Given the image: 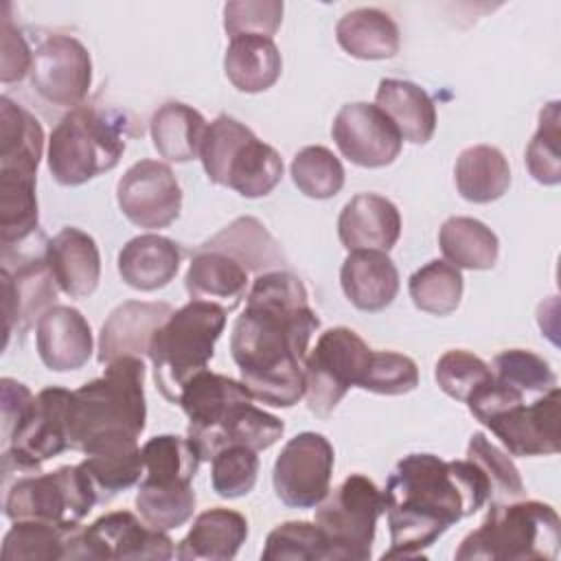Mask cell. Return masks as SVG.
Instances as JSON below:
<instances>
[{
  "label": "cell",
  "instance_id": "18",
  "mask_svg": "<svg viewBox=\"0 0 561 561\" xmlns=\"http://www.w3.org/2000/svg\"><path fill=\"white\" fill-rule=\"evenodd\" d=\"M35 344L42 364L55 373L77 370L92 355V329L79 309L53 305L37 318Z\"/></svg>",
  "mask_w": 561,
  "mask_h": 561
},
{
  "label": "cell",
  "instance_id": "41",
  "mask_svg": "<svg viewBox=\"0 0 561 561\" xmlns=\"http://www.w3.org/2000/svg\"><path fill=\"white\" fill-rule=\"evenodd\" d=\"M142 480L151 482H193L202 462L188 436L160 434L149 438L142 447Z\"/></svg>",
  "mask_w": 561,
  "mask_h": 561
},
{
  "label": "cell",
  "instance_id": "2",
  "mask_svg": "<svg viewBox=\"0 0 561 561\" xmlns=\"http://www.w3.org/2000/svg\"><path fill=\"white\" fill-rule=\"evenodd\" d=\"M381 493L390 526V550L383 559H410L482 508L491 500V482L469 458L410 454L394 465Z\"/></svg>",
  "mask_w": 561,
  "mask_h": 561
},
{
  "label": "cell",
  "instance_id": "33",
  "mask_svg": "<svg viewBox=\"0 0 561 561\" xmlns=\"http://www.w3.org/2000/svg\"><path fill=\"white\" fill-rule=\"evenodd\" d=\"M206 127V118L195 107L180 101L160 105L149 123L153 147L169 162H191L199 158Z\"/></svg>",
  "mask_w": 561,
  "mask_h": 561
},
{
  "label": "cell",
  "instance_id": "51",
  "mask_svg": "<svg viewBox=\"0 0 561 561\" xmlns=\"http://www.w3.org/2000/svg\"><path fill=\"white\" fill-rule=\"evenodd\" d=\"M283 22V2L278 0H239L226 2L224 28L230 37L265 35L272 37Z\"/></svg>",
  "mask_w": 561,
  "mask_h": 561
},
{
  "label": "cell",
  "instance_id": "11",
  "mask_svg": "<svg viewBox=\"0 0 561 561\" xmlns=\"http://www.w3.org/2000/svg\"><path fill=\"white\" fill-rule=\"evenodd\" d=\"M72 392L59 386L39 390L33 405L2 443L4 471H37L46 460L70 449L68 405Z\"/></svg>",
  "mask_w": 561,
  "mask_h": 561
},
{
  "label": "cell",
  "instance_id": "24",
  "mask_svg": "<svg viewBox=\"0 0 561 561\" xmlns=\"http://www.w3.org/2000/svg\"><path fill=\"white\" fill-rule=\"evenodd\" d=\"M340 283L353 307L375 313L397 298L399 270L386 252L353 250L342 263Z\"/></svg>",
  "mask_w": 561,
  "mask_h": 561
},
{
  "label": "cell",
  "instance_id": "53",
  "mask_svg": "<svg viewBox=\"0 0 561 561\" xmlns=\"http://www.w3.org/2000/svg\"><path fill=\"white\" fill-rule=\"evenodd\" d=\"M33 394L31 390L15 381L4 377L0 381V408H2V443L11 436V432L15 430V425L22 421V416L28 412V408L33 405Z\"/></svg>",
  "mask_w": 561,
  "mask_h": 561
},
{
  "label": "cell",
  "instance_id": "17",
  "mask_svg": "<svg viewBox=\"0 0 561 561\" xmlns=\"http://www.w3.org/2000/svg\"><path fill=\"white\" fill-rule=\"evenodd\" d=\"M331 136L346 160L366 169L392 164L403 142L394 123L377 105L364 101L340 107Z\"/></svg>",
  "mask_w": 561,
  "mask_h": 561
},
{
  "label": "cell",
  "instance_id": "49",
  "mask_svg": "<svg viewBox=\"0 0 561 561\" xmlns=\"http://www.w3.org/2000/svg\"><path fill=\"white\" fill-rule=\"evenodd\" d=\"M434 377L438 388L447 397L467 403V399L493 377V370L478 355L462 348H454L440 355V359L436 362Z\"/></svg>",
  "mask_w": 561,
  "mask_h": 561
},
{
  "label": "cell",
  "instance_id": "34",
  "mask_svg": "<svg viewBox=\"0 0 561 561\" xmlns=\"http://www.w3.org/2000/svg\"><path fill=\"white\" fill-rule=\"evenodd\" d=\"M454 180L458 193L473 204L500 199L511 186V167L504 153L491 145H473L460 151Z\"/></svg>",
  "mask_w": 561,
  "mask_h": 561
},
{
  "label": "cell",
  "instance_id": "26",
  "mask_svg": "<svg viewBox=\"0 0 561 561\" xmlns=\"http://www.w3.org/2000/svg\"><path fill=\"white\" fill-rule=\"evenodd\" d=\"M254 399H243L230 408V412L221 419V423L199 443L195 445L202 460H213V456L230 445H245L254 451L272 447L285 432V423L256 408Z\"/></svg>",
  "mask_w": 561,
  "mask_h": 561
},
{
  "label": "cell",
  "instance_id": "35",
  "mask_svg": "<svg viewBox=\"0 0 561 561\" xmlns=\"http://www.w3.org/2000/svg\"><path fill=\"white\" fill-rule=\"evenodd\" d=\"M202 248L224 252L239 261L248 272L259 274L280 270L285 263L280 245L254 217L234 219L230 226L210 237Z\"/></svg>",
  "mask_w": 561,
  "mask_h": 561
},
{
  "label": "cell",
  "instance_id": "13",
  "mask_svg": "<svg viewBox=\"0 0 561 561\" xmlns=\"http://www.w3.org/2000/svg\"><path fill=\"white\" fill-rule=\"evenodd\" d=\"M333 445L318 432H300L280 449L272 484L276 497L289 508H313L331 489Z\"/></svg>",
  "mask_w": 561,
  "mask_h": 561
},
{
  "label": "cell",
  "instance_id": "37",
  "mask_svg": "<svg viewBox=\"0 0 561 561\" xmlns=\"http://www.w3.org/2000/svg\"><path fill=\"white\" fill-rule=\"evenodd\" d=\"M81 467L99 489L101 502L134 486L145 467L138 440H110L85 451Z\"/></svg>",
  "mask_w": 561,
  "mask_h": 561
},
{
  "label": "cell",
  "instance_id": "28",
  "mask_svg": "<svg viewBox=\"0 0 561 561\" xmlns=\"http://www.w3.org/2000/svg\"><path fill=\"white\" fill-rule=\"evenodd\" d=\"M375 105L394 123L403 140L425 145L436 129V107L430 94L405 79H381Z\"/></svg>",
  "mask_w": 561,
  "mask_h": 561
},
{
  "label": "cell",
  "instance_id": "44",
  "mask_svg": "<svg viewBox=\"0 0 561 561\" xmlns=\"http://www.w3.org/2000/svg\"><path fill=\"white\" fill-rule=\"evenodd\" d=\"M493 377L522 394H543L557 388V375L552 373L550 364L533 351L524 348H508L495 355L493 359Z\"/></svg>",
  "mask_w": 561,
  "mask_h": 561
},
{
  "label": "cell",
  "instance_id": "32",
  "mask_svg": "<svg viewBox=\"0 0 561 561\" xmlns=\"http://www.w3.org/2000/svg\"><path fill=\"white\" fill-rule=\"evenodd\" d=\"M337 44L357 59H390L399 53V28L394 20L375 7L344 13L335 26Z\"/></svg>",
  "mask_w": 561,
  "mask_h": 561
},
{
  "label": "cell",
  "instance_id": "6",
  "mask_svg": "<svg viewBox=\"0 0 561 561\" xmlns=\"http://www.w3.org/2000/svg\"><path fill=\"white\" fill-rule=\"evenodd\" d=\"M226 316L228 311L217 302L191 300L153 333L147 355L164 399L178 403L182 388L206 370L215 355V342L224 333Z\"/></svg>",
  "mask_w": 561,
  "mask_h": 561
},
{
  "label": "cell",
  "instance_id": "27",
  "mask_svg": "<svg viewBox=\"0 0 561 561\" xmlns=\"http://www.w3.org/2000/svg\"><path fill=\"white\" fill-rule=\"evenodd\" d=\"M248 537V519L230 508H208L199 513L180 541L175 557L182 561H228L234 559Z\"/></svg>",
  "mask_w": 561,
  "mask_h": 561
},
{
  "label": "cell",
  "instance_id": "29",
  "mask_svg": "<svg viewBox=\"0 0 561 561\" xmlns=\"http://www.w3.org/2000/svg\"><path fill=\"white\" fill-rule=\"evenodd\" d=\"M191 300H208L234 309L248 289V270L232 256L202 248L184 276Z\"/></svg>",
  "mask_w": 561,
  "mask_h": 561
},
{
  "label": "cell",
  "instance_id": "52",
  "mask_svg": "<svg viewBox=\"0 0 561 561\" xmlns=\"http://www.w3.org/2000/svg\"><path fill=\"white\" fill-rule=\"evenodd\" d=\"M2 57H0V79L2 83H13V81H22L33 66V53L26 44V39L22 37V33L15 28V24L11 22V18L7 15L9 4H2Z\"/></svg>",
  "mask_w": 561,
  "mask_h": 561
},
{
  "label": "cell",
  "instance_id": "22",
  "mask_svg": "<svg viewBox=\"0 0 561 561\" xmlns=\"http://www.w3.org/2000/svg\"><path fill=\"white\" fill-rule=\"evenodd\" d=\"M243 399H252V394L241 381L210 373L208 368L195 375L178 397V403L188 419V440L199 445L221 423L230 408Z\"/></svg>",
  "mask_w": 561,
  "mask_h": 561
},
{
  "label": "cell",
  "instance_id": "9",
  "mask_svg": "<svg viewBox=\"0 0 561 561\" xmlns=\"http://www.w3.org/2000/svg\"><path fill=\"white\" fill-rule=\"evenodd\" d=\"M383 511V493L362 473H351L335 489H329L324 500L316 506V526L327 541L324 559H370L375 526Z\"/></svg>",
  "mask_w": 561,
  "mask_h": 561
},
{
  "label": "cell",
  "instance_id": "40",
  "mask_svg": "<svg viewBox=\"0 0 561 561\" xmlns=\"http://www.w3.org/2000/svg\"><path fill=\"white\" fill-rule=\"evenodd\" d=\"M462 289L465 280L460 270L438 259L419 267L408 280V291L414 307L432 316H447L456 311Z\"/></svg>",
  "mask_w": 561,
  "mask_h": 561
},
{
  "label": "cell",
  "instance_id": "23",
  "mask_svg": "<svg viewBox=\"0 0 561 561\" xmlns=\"http://www.w3.org/2000/svg\"><path fill=\"white\" fill-rule=\"evenodd\" d=\"M57 283L46 259H33L18 267L15 274L2 267V294H4V346L9 335L18 327L24 331L35 316L39 318L57 298Z\"/></svg>",
  "mask_w": 561,
  "mask_h": 561
},
{
  "label": "cell",
  "instance_id": "31",
  "mask_svg": "<svg viewBox=\"0 0 561 561\" xmlns=\"http://www.w3.org/2000/svg\"><path fill=\"white\" fill-rule=\"evenodd\" d=\"M44 153L39 121L9 96L0 99V171L37 175Z\"/></svg>",
  "mask_w": 561,
  "mask_h": 561
},
{
  "label": "cell",
  "instance_id": "10",
  "mask_svg": "<svg viewBox=\"0 0 561 561\" xmlns=\"http://www.w3.org/2000/svg\"><path fill=\"white\" fill-rule=\"evenodd\" d=\"M373 348L346 327L324 331L305 359V397L316 416H329L351 386H359Z\"/></svg>",
  "mask_w": 561,
  "mask_h": 561
},
{
  "label": "cell",
  "instance_id": "15",
  "mask_svg": "<svg viewBox=\"0 0 561 561\" xmlns=\"http://www.w3.org/2000/svg\"><path fill=\"white\" fill-rule=\"evenodd\" d=\"M116 202L134 226L160 230L180 217L182 188L169 164L140 160L118 180Z\"/></svg>",
  "mask_w": 561,
  "mask_h": 561
},
{
  "label": "cell",
  "instance_id": "4",
  "mask_svg": "<svg viewBox=\"0 0 561 561\" xmlns=\"http://www.w3.org/2000/svg\"><path fill=\"white\" fill-rule=\"evenodd\" d=\"M561 519L550 504L493 502L482 524L454 552L458 561H552L559 554Z\"/></svg>",
  "mask_w": 561,
  "mask_h": 561
},
{
  "label": "cell",
  "instance_id": "50",
  "mask_svg": "<svg viewBox=\"0 0 561 561\" xmlns=\"http://www.w3.org/2000/svg\"><path fill=\"white\" fill-rule=\"evenodd\" d=\"M419 386L416 362L394 351H373L359 388L375 394H405Z\"/></svg>",
  "mask_w": 561,
  "mask_h": 561
},
{
  "label": "cell",
  "instance_id": "5",
  "mask_svg": "<svg viewBox=\"0 0 561 561\" xmlns=\"http://www.w3.org/2000/svg\"><path fill=\"white\" fill-rule=\"evenodd\" d=\"M127 147V121L116 110L79 105L48 138V171L61 186H79L114 169Z\"/></svg>",
  "mask_w": 561,
  "mask_h": 561
},
{
  "label": "cell",
  "instance_id": "21",
  "mask_svg": "<svg viewBox=\"0 0 561 561\" xmlns=\"http://www.w3.org/2000/svg\"><path fill=\"white\" fill-rule=\"evenodd\" d=\"M59 291L70 298L90 296L101 278V254L96 241L72 226L61 228L48 243L44 254Z\"/></svg>",
  "mask_w": 561,
  "mask_h": 561
},
{
  "label": "cell",
  "instance_id": "43",
  "mask_svg": "<svg viewBox=\"0 0 561 561\" xmlns=\"http://www.w3.org/2000/svg\"><path fill=\"white\" fill-rule=\"evenodd\" d=\"M291 180L302 195L311 199H329L344 186V167L331 149L311 145L294 156Z\"/></svg>",
  "mask_w": 561,
  "mask_h": 561
},
{
  "label": "cell",
  "instance_id": "25",
  "mask_svg": "<svg viewBox=\"0 0 561 561\" xmlns=\"http://www.w3.org/2000/svg\"><path fill=\"white\" fill-rule=\"evenodd\" d=\"M180 259L182 252L173 239L153 232L140 234L118 252V274L138 291H156L175 278Z\"/></svg>",
  "mask_w": 561,
  "mask_h": 561
},
{
  "label": "cell",
  "instance_id": "14",
  "mask_svg": "<svg viewBox=\"0 0 561 561\" xmlns=\"http://www.w3.org/2000/svg\"><path fill=\"white\" fill-rule=\"evenodd\" d=\"M31 85L48 103L79 107L90 92L92 59L88 48L72 35H50L33 53Z\"/></svg>",
  "mask_w": 561,
  "mask_h": 561
},
{
  "label": "cell",
  "instance_id": "30",
  "mask_svg": "<svg viewBox=\"0 0 561 561\" xmlns=\"http://www.w3.org/2000/svg\"><path fill=\"white\" fill-rule=\"evenodd\" d=\"M283 70L280 53L272 37L237 35L224 55V72L228 81L245 94L270 90Z\"/></svg>",
  "mask_w": 561,
  "mask_h": 561
},
{
  "label": "cell",
  "instance_id": "38",
  "mask_svg": "<svg viewBox=\"0 0 561 561\" xmlns=\"http://www.w3.org/2000/svg\"><path fill=\"white\" fill-rule=\"evenodd\" d=\"M35 175L0 171V241L9 250L28 239L37 228Z\"/></svg>",
  "mask_w": 561,
  "mask_h": 561
},
{
  "label": "cell",
  "instance_id": "7",
  "mask_svg": "<svg viewBox=\"0 0 561 561\" xmlns=\"http://www.w3.org/2000/svg\"><path fill=\"white\" fill-rule=\"evenodd\" d=\"M199 160L210 182L250 199L272 193L283 178L280 153L228 114L206 127Z\"/></svg>",
  "mask_w": 561,
  "mask_h": 561
},
{
  "label": "cell",
  "instance_id": "36",
  "mask_svg": "<svg viewBox=\"0 0 561 561\" xmlns=\"http://www.w3.org/2000/svg\"><path fill=\"white\" fill-rule=\"evenodd\" d=\"M438 245L458 270H491L500 254L495 232L473 217H449L438 230Z\"/></svg>",
  "mask_w": 561,
  "mask_h": 561
},
{
  "label": "cell",
  "instance_id": "47",
  "mask_svg": "<svg viewBox=\"0 0 561 561\" xmlns=\"http://www.w3.org/2000/svg\"><path fill=\"white\" fill-rule=\"evenodd\" d=\"M327 557V541L316 522H285L276 526L261 552L265 561H318Z\"/></svg>",
  "mask_w": 561,
  "mask_h": 561
},
{
  "label": "cell",
  "instance_id": "8",
  "mask_svg": "<svg viewBox=\"0 0 561 561\" xmlns=\"http://www.w3.org/2000/svg\"><path fill=\"white\" fill-rule=\"evenodd\" d=\"M96 502H101L99 489L79 462L18 478L7 491L4 515L11 522L39 519L75 533Z\"/></svg>",
  "mask_w": 561,
  "mask_h": 561
},
{
  "label": "cell",
  "instance_id": "16",
  "mask_svg": "<svg viewBox=\"0 0 561 561\" xmlns=\"http://www.w3.org/2000/svg\"><path fill=\"white\" fill-rule=\"evenodd\" d=\"M561 390L552 388L533 401L502 408L482 421L513 456H552L561 447L559 434Z\"/></svg>",
  "mask_w": 561,
  "mask_h": 561
},
{
  "label": "cell",
  "instance_id": "45",
  "mask_svg": "<svg viewBox=\"0 0 561 561\" xmlns=\"http://www.w3.org/2000/svg\"><path fill=\"white\" fill-rule=\"evenodd\" d=\"M559 101H550L539 112V125L526 147V169L539 184L554 186L561 182L559 158Z\"/></svg>",
  "mask_w": 561,
  "mask_h": 561
},
{
  "label": "cell",
  "instance_id": "19",
  "mask_svg": "<svg viewBox=\"0 0 561 561\" xmlns=\"http://www.w3.org/2000/svg\"><path fill=\"white\" fill-rule=\"evenodd\" d=\"M173 313L169 302L127 300L118 305L101 327L99 362L110 364L118 357H140L149 353L153 333Z\"/></svg>",
  "mask_w": 561,
  "mask_h": 561
},
{
  "label": "cell",
  "instance_id": "46",
  "mask_svg": "<svg viewBox=\"0 0 561 561\" xmlns=\"http://www.w3.org/2000/svg\"><path fill=\"white\" fill-rule=\"evenodd\" d=\"M259 476V456L245 445H230L213 456L210 484L219 497L234 500L248 495Z\"/></svg>",
  "mask_w": 561,
  "mask_h": 561
},
{
  "label": "cell",
  "instance_id": "42",
  "mask_svg": "<svg viewBox=\"0 0 561 561\" xmlns=\"http://www.w3.org/2000/svg\"><path fill=\"white\" fill-rule=\"evenodd\" d=\"M70 535L72 533H66L39 519H18L4 535L0 557L7 561L66 559Z\"/></svg>",
  "mask_w": 561,
  "mask_h": 561
},
{
  "label": "cell",
  "instance_id": "1",
  "mask_svg": "<svg viewBox=\"0 0 561 561\" xmlns=\"http://www.w3.org/2000/svg\"><path fill=\"white\" fill-rule=\"evenodd\" d=\"M318 327L296 274L272 270L254 278L230 335L232 359L252 399L291 408L305 397V359Z\"/></svg>",
  "mask_w": 561,
  "mask_h": 561
},
{
  "label": "cell",
  "instance_id": "12",
  "mask_svg": "<svg viewBox=\"0 0 561 561\" xmlns=\"http://www.w3.org/2000/svg\"><path fill=\"white\" fill-rule=\"evenodd\" d=\"M173 541L129 511L105 513L70 535L66 559H171Z\"/></svg>",
  "mask_w": 561,
  "mask_h": 561
},
{
  "label": "cell",
  "instance_id": "48",
  "mask_svg": "<svg viewBox=\"0 0 561 561\" xmlns=\"http://www.w3.org/2000/svg\"><path fill=\"white\" fill-rule=\"evenodd\" d=\"M467 458L473 460L491 482V502H511L524 495V482L513 460L497 449L484 434H473L467 445Z\"/></svg>",
  "mask_w": 561,
  "mask_h": 561
},
{
  "label": "cell",
  "instance_id": "3",
  "mask_svg": "<svg viewBox=\"0 0 561 561\" xmlns=\"http://www.w3.org/2000/svg\"><path fill=\"white\" fill-rule=\"evenodd\" d=\"M145 364L140 357H118L105 364V373L70 397L68 438L70 449L90 451L110 440H138L147 421Z\"/></svg>",
  "mask_w": 561,
  "mask_h": 561
},
{
  "label": "cell",
  "instance_id": "20",
  "mask_svg": "<svg viewBox=\"0 0 561 561\" xmlns=\"http://www.w3.org/2000/svg\"><path fill=\"white\" fill-rule=\"evenodd\" d=\"M337 234L348 252H388L401 237L399 208L383 195L359 193L344 204L337 217Z\"/></svg>",
  "mask_w": 561,
  "mask_h": 561
},
{
  "label": "cell",
  "instance_id": "39",
  "mask_svg": "<svg viewBox=\"0 0 561 561\" xmlns=\"http://www.w3.org/2000/svg\"><path fill=\"white\" fill-rule=\"evenodd\" d=\"M195 491L191 482H151L140 480L136 511L145 524L156 530H173L186 524L195 511Z\"/></svg>",
  "mask_w": 561,
  "mask_h": 561
}]
</instances>
